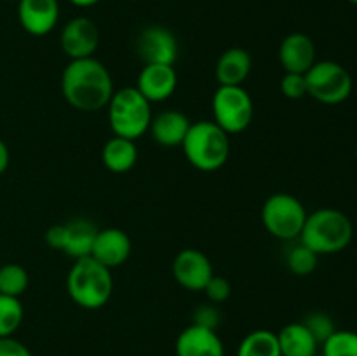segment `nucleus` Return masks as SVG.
Returning a JSON list of instances; mask_svg holds the SVG:
<instances>
[{"instance_id":"obj_1","label":"nucleus","mask_w":357,"mask_h":356,"mask_svg":"<svg viewBox=\"0 0 357 356\" xmlns=\"http://www.w3.org/2000/svg\"><path fill=\"white\" fill-rule=\"evenodd\" d=\"M114 80L107 66L94 56L70 59L61 75V93L70 107L80 112L105 108L114 94Z\"/></svg>"},{"instance_id":"obj_2","label":"nucleus","mask_w":357,"mask_h":356,"mask_svg":"<svg viewBox=\"0 0 357 356\" xmlns=\"http://www.w3.org/2000/svg\"><path fill=\"white\" fill-rule=\"evenodd\" d=\"M66 292L82 309H100L110 300L114 292L112 269L89 257L77 258L66 276Z\"/></svg>"},{"instance_id":"obj_3","label":"nucleus","mask_w":357,"mask_h":356,"mask_svg":"<svg viewBox=\"0 0 357 356\" xmlns=\"http://www.w3.org/2000/svg\"><path fill=\"white\" fill-rule=\"evenodd\" d=\"M352 236L354 227L344 212L321 208L307 215L298 239L317 255H333L344 251L351 244Z\"/></svg>"},{"instance_id":"obj_4","label":"nucleus","mask_w":357,"mask_h":356,"mask_svg":"<svg viewBox=\"0 0 357 356\" xmlns=\"http://www.w3.org/2000/svg\"><path fill=\"white\" fill-rule=\"evenodd\" d=\"M181 149L195 170L213 173L229 161L230 135H227L215 121L192 122Z\"/></svg>"},{"instance_id":"obj_5","label":"nucleus","mask_w":357,"mask_h":356,"mask_svg":"<svg viewBox=\"0 0 357 356\" xmlns=\"http://www.w3.org/2000/svg\"><path fill=\"white\" fill-rule=\"evenodd\" d=\"M108 122L114 136L138 140L150 129L152 103L136 87L114 91L108 101Z\"/></svg>"},{"instance_id":"obj_6","label":"nucleus","mask_w":357,"mask_h":356,"mask_svg":"<svg viewBox=\"0 0 357 356\" xmlns=\"http://www.w3.org/2000/svg\"><path fill=\"white\" fill-rule=\"evenodd\" d=\"M307 215L303 202L288 192H275L261 206V223L271 236L282 241L298 239Z\"/></svg>"},{"instance_id":"obj_7","label":"nucleus","mask_w":357,"mask_h":356,"mask_svg":"<svg viewBox=\"0 0 357 356\" xmlns=\"http://www.w3.org/2000/svg\"><path fill=\"white\" fill-rule=\"evenodd\" d=\"M211 108L213 121L227 135L246 131L253 121V98L243 86H218L213 94Z\"/></svg>"},{"instance_id":"obj_8","label":"nucleus","mask_w":357,"mask_h":356,"mask_svg":"<svg viewBox=\"0 0 357 356\" xmlns=\"http://www.w3.org/2000/svg\"><path fill=\"white\" fill-rule=\"evenodd\" d=\"M307 96H312L319 103H344L352 93V77L340 63L323 59L316 61L305 73Z\"/></svg>"},{"instance_id":"obj_9","label":"nucleus","mask_w":357,"mask_h":356,"mask_svg":"<svg viewBox=\"0 0 357 356\" xmlns=\"http://www.w3.org/2000/svg\"><path fill=\"white\" fill-rule=\"evenodd\" d=\"M98 227L87 218H73L66 223H56L45 232V243L52 250L66 253L72 258L89 257Z\"/></svg>"},{"instance_id":"obj_10","label":"nucleus","mask_w":357,"mask_h":356,"mask_svg":"<svg viewBox=\"0 0 357 356\" xmlns=\"http://www.w3.org/2000/svg\"><path fill=\"white\" fill-rule=\"evenodd\" d=\"M136 52L145 65H174L180 45L169 28L152 24L139 31Z\"/></svg>"},{"instance_id":"obj_11","label":"nucleus","mask_w":357,"mask_h":356,"mask_svg":"<svg viewBox=\"0 0 357 356\" xmlns=\"http://www.w3.org/2000/svg\"><path fill=\"white\" fill-rule=\"evenodd\" d=\"M213 264L206 253L197 248H183L173 260L174 281L190 292H202L213 278Z\"/></svg>"},{"instance_id":"obj_12","label":"nucleus","mask_w":357,"mask_h":356,"mask_svg":"<svg viewBox=\"0 0 357 356\" xmlns=\"http://www.w3.org/2000/svg\"><path fill=\"white\" fill-rule=\"evenodd\" d=\"M59 44L70 59L91 58L100 45L98 24L89 17H73L63 27Z\"/></svg>"},{"instance_id":"obj_13","label":"nucleus","mask_w":357,"mask_h":356,"mask_svg":"<svg viewBox=\"0 0 357 356\" xmlns=\"http://www.w3.org/2000/svg\"><path fill=\"white\" fill-rule=\"evenodd\" d=\"M17 20L33 37H44L51 34L59 20L58 0H20L17 2Z\"/></svg>"},{"instance_id":"obj_14","label":"nucleus","mask_w":357,"mask_h":356,"mask_svg":"<svg viewBox=\"0 0 357 356\" xmlns=\"http://www.w3.org/2000/svg\"><path fill=\"white\" fill-rule=\"evenodd\" d=\"M176 86L178 73L174 65H145L135 87L150 103H160L173 96Z\"/></svg>"},{"instance_id":"obj_15","label":"nucleus","mask_w":357,"mask_h":356,"mask_svg":"<svg viewBox=\"0 0 357 356\" xmlns=\"http://www.w3.org/2000/svg\"><path fill=\"white\" fill-rule=\"evenodd\" d=\"M131 237L122 229H117V227L98 229L91 257L96 258L105 267L114 269L128 260L131 255Z\"/></svg>"},{"instance_id":"obj_16","label":"nucleus","mask_w":357,"mask_h":356,"mask_svg":"<svg viewBox=\"0 0 357 356\" xmlns=\"http://www.w3.org/2000/svg\"><path fill=\"white\" fill-rule=\"evenodd\" d=\"M279 61H281L284 72L303 73L305 75L310 66L317 61L316 59V44L312 38L305 34H289L284 37L279 47Z\"/></svg>"},{"instance_id":"obj_17","label":"nucleus","mask_w":357,"mask_h":356,"mask_svg":"<svg viewBox=\"0 0 357 356\" xmlns=\"http://www.w3.org/2000/svg\"><path fill=\"white\" fill-rule=\"evenodd\" d=\"M176 356H225V346L216 330L192 323L178 335Z\"/></svg>"},{"instance_id":"obj_18","label":"nucleus","mask_w":357,"mask_h":356,"mask_svg":"<svg viewBox=\"0 0 357 356\" xmlns=\"http://www.w3.org/2000/svg\"><path fill=\"white\" fill-rule=\"evenodd\" d=\"M253 68L251 54L243 47H230L218 58L215 75L218 86H243Z\"/></svg>"},{"instance_id":"obj_19","label":"nucleus","mask_w":357,"mask_h":356,"mask_svg":"<svg viewBox=\"0 0 357 356\" xmlns=\"http://www.w3.org/2000/svg\"><path fill=\"white\" fill-rule=\"evenodd\" d=\"M190 119L180 110H164L152 117L150 129L153 140L162 147H181L188 129Z\"/></svg>"},{"instance_id":"obj_20","label":"nucleus","mask_w":357,"mask_h":356,"mask_svg":"<svg viewBox=\"0 0 357 356\" xmlns=\"http://www.w3.org/2000/svg\"><path fill=\"white\" fill-rule=\"evenodd\" d=\"M281 356H316L319 342L303 321H295L278 332Z\"/></svg>"},{"instance_id":"obj_21","label":"nucleus","mask_w":357,"mask_h":356,"mask_svg":"<svg viewBox=\"0 0 357 356\" xmlns=\"http://www.w3.org/2000/svg\"><path fill=\"white\" fill-rule=\"evenodd\" d=\"M138 161L135 140L112 136L101 149V163L112 173H128Z\"/></svg>"},{"instance_id":"obj_22","label":"nucleus","mask_w":357,"mask_h":356,"mask_svg":"<svg viewBox=\"0 0 357 356\" xmlns=\"http://www.w3.org/2000/svg\"><path fill=\"white\" fill-rule=\"evenodd\" d=\"M237 356H281L278 334L271 330H255L241 341Z\"/></svg>"},{"instance_id":"obj_23","label":"nucleus","mask_w":357,"mask_h":356,"mask_svg":"<svg viewBox=\"0 0 357 356\" xmlns=\"http://www.w3.org/2000/svg\"><path fill=\"white\" fill-rule=\"evenodd\" d=\"M24 318L23 304L17 297L0 293V337H13Z\"/></svg>"},{"instance_id":"obj_24","label":"nucleus","mask_w":357,"mask_h":356,"mask_svg":"<svg viewBox=\"0 0 357 356\" xmlns=\"http://www.w3.org/2000/svg\"><path fill=\"white\" fill-rule=\"evenodd\" d=\"M30 276L20 264H6L0 267V293L20 299L28 288Z\"/></svg>"},{"instance_id":"obj_25","label":"nucleus","mask_w":357,"mask_h":356,"mask_svg":"<svg viewBox=\"0 0 357 356\" xmlns=\"http://www.w3.org/2000/svg\"><path fill=\"white\" fill-rule=\"evenodd\" d=\"M323 356H357V332L335 330L323 342Z\"/></svg>"},{"instance_id":"obj_26","label":"nucleus","mask_w":357,"mask_h":356,"mask_svg":"<svg viewBox=\"0 0 357 356\" xmlns=\"http://www.w3.org/2000/svg\"><path fill=\"white\" fill-rule=\"evenodd\" d=\"M288 267L293 274L296 276H309L316 271L317 262H319V255L316 251L310 250L309 246H305L303 243H298L296 246H293L289 250L288 258Z\"/></svg>"},{"instance_id":"obj_27","label":"nucleus","mask_w":357,"mask_h":356,"mask_svg":"<svg viewBox=\"0 0 357 356\" xmlns=\"http://www.w3.org/2000/svg\"><path fill=\"white\" fill-rule=\"evenodd\" d=\"M303 325L309 328L310 334L316 337V341L319 342V344H323V342L337 330L331 316H328L326 313H321V311H314V313L307 314L305 320H303Z\"/></svg>"},{"instance_id":"obj_28","label":"nucleus","mask_w":357,"mask_h":356,"mask_svg":"<svg viewBox=\"0 0 357 356\" xmlns=\"http://www.w3.org/2000/svg\"><path fill=\"white\" fill-rule=\"evenodd\" d=\"M281 93L288 100H302L307 96V82L303 73L284 72L281 79Z\"/></svg>"},{"instance_id":"obj_29","label":"nucleus","mask_w":357,"mask_h":356,"mask_svg":"<svg viewBox=\"0 0 357 356\" xmlns=\"http://www.w3.org/2000/svg\"><path fill=\"white\" fill-rule=\"evenodd\" d=\"M202 292L206 293V297H208L211 304H222L230 297L232 286H230V281L227 278L213 274V278L209 279L208 285H206V288Z\"/></svg>"},{"instance_id":"obj_30","label":"nucleus","mask_w":357,"mask_h":356,"mask_svg":"<svg viewBox=\"0 0 357 356\" xmlns=\"http://www.w3.org/2000/svg\"><path fill=\"white\" fill-rule=\"evenodd\" d=\"M220 321H222V316H220V311L216 309L215 304H202L194 311V325H199V327L216 330Z\"/></svg>"},{"instance_id":"obj_31","label":"nucleus","mask_w":357,"mask_h":356,"mask_svg":"<svg viewBox=\"0 0 357 356\" xmlns=\"http://www.w3.org/2000/svg\"><path fill=\"white\" fill-rule=\"evenodd\" d=\"M0 356H31V353L17 339L0 337Z\"/></svg>"},{"instance_id":"obj_32","label":"nucleus","mask_w":357,"mask_h":356,"mask_svg":"<svg viewBox=\"0 0 357 356\" xmlns=\"http://www.w3.org/2000/svg\"><path fill=\"white\" fill-rule=\"evenodd\" d=\"M10 163V154H9V149H7L6 143L0 140V175L3 173V171L7 170V166H9Z\"/></svg>"},{"instance_id":"obj_33","label":"nucleus","mask_w":357,"mask_h":356,"mask_svg":"<svg viewBox=\"0 0 357 356\" xmlns=\"http://www.w3.org/2000/svg\"><path fill=\"white\" fill-rule=\"evenodd\" d=\"M70 2L77 7H91V6H96V3L101 2V0H70Z\"/></svg>"},{"instance_id":"obj_34","label":"nucleus","mask_w":357,"mask_h":356,"mask_svg":"<svg viewBox=\"0 0 357 356\" xmlns=\"http://www.w3.org/2000/svg\"><path fill=\"white\" fill-rule=\"evenodd\" d=\"M349 3H354V6H357V0H347Z\"/></svg>"},{"instance_id":"obj_35","label":"nucleus","mask_w":357,"mask_h":356,"mask_svg":"<svg viewBox=\"0 0 357 356\" xmlns=\"http://www.w3.org/2000/svg\"><path fill=\"white\" fill-rule=\"evenodd\" d=\"M17 2H20V0H17Z\"/></svg>"}]
</instances>
